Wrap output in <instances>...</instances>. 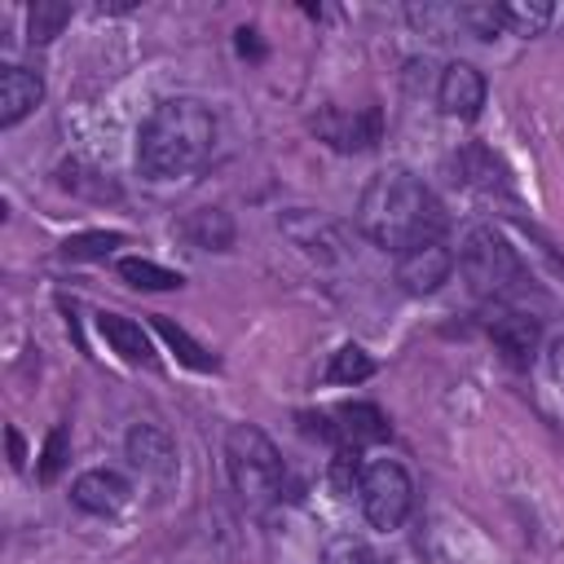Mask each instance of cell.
I'll use <instances>...</instances> for the list:
<instances>
[{
	"instance_id": "277c9868",
	"label": "cell",
	"mask_w": 564,
	"mask_h": 564,
	"mask_svg": "<svg viewBox=\"0 0 564 564\" xmlns=\"http://www.w3.org/2000/svg\"><path fill=\"white\" fill-rule=\"evenodd\" d=\"M458 269L480 300H502L520 282V260L494 225H476L458 247Z\"/></svg>"
},
{
	"instance_id": "5bb4252c",
	"label": "cell",
	"mask_w": 564,
	"mask_h": 564,
	"mask_svg": "<svg viewBox=\"0 0 564 564\" xmlns=\"http://www.w3.org/2000/svg\"><path fill=\"white\" fill-rule=\"evenodd\" d=\"M489 335H494V344L516 361V366H529V357H533V348H538V322L533 317H524V313H498L494 322H489Z\"/></svg>"
},
{
	"instance_id": "e0dca14e",
	"label": "cell",
	"mask_w": 564,
	"mask_h": 564,
	"mask_svg": "<svg viewBox=\"0 0 564 564\" xmlns=\"http://www.w3.org/2000/svg\"><path fill=\"white\" fill-rule=\"evenodd\" d=\"M370 375H375V361H370V352L357 348V344H344V348L330 357V366H326V379H330V383H361V379H370Z\"/></svg>"
},
{
	"instance_id": "7a4b0ae2",
	"label": "cell",
	"mask_w": 564,
	"mask_h": 564,
	"mask_svg": "<svg viewBox=\"0 0 564 564\" xmlns=\"http://www.w3.org/2000/svg\"><path fill=\"white\" fill-rule=\"evenodd\" d=\"M216 145V115L198 97L159 101L137 132V167L145 181H176L198 172Z\"/></svg>"
},
{
	"instance_id": "ffe728a7",
	"label": "cell",
	"mask_w": 564,
	"mask_h": 564,
	"mask_svg": "<svg viewBox=\"0 0 564 564\" xmlns=\"http://www.w3.org/2000/svg\"><path fill=\"white\" fill-rule=\"evenodd\" d=\"M185 234L189 238H198L203 247H229V238H234V229H229V220H225V212H198V216H189L185 220Z\"/></svg>"
},
{
	"instance_id": "6da1fadb",
	"label": "cell",
	"mask_w": 564,
	"mask_h": 564,
	"mask_svg": "<svg viewBox=\"0 0 564 564\" xmlns=\"http://www.w3.org/2000/svg\"><path fill=\"white\" fill-rule=\"evenodd\" d=\"M357 229L383 251H410L445 234V207L410 167H383L370 176L357 203Z\"/></svg>"
},
{
	"instance_id": "44dd1931",
	"label": "cell",
	"mask_w": 564,
	"mask_h": 564,
	"mask_svg": "<svg viewBox=\"0 0 564 564\" xmlns=\"http://www.w3.org/2000/svg\"><path fill=\"white\" fill-rule=\"evenodd\" d=\"M128 238L123 234H75V238H66L62 242V251L70 256V260H106L115 247H123Z\"/></svg>"
},
{
	"instance_id": "d6986e66",
	"label": "cell",
	"mask_w": 564,
	"mask_h": 564,
	"mask_svg": "<svg viewBox=\"0 0 564 564\" xmlns=\"http://www.w3.org/2000/svg\"><path fill=\"white\" fill-rule=\"evenodd\" d=\"M410 22L423 35L445 40L449 31H458V4H410Z\"/></svg>"
},
{
	"instance_id": "7402d4cb",
	"label": "cell",
	"mask_w": 564,
	"mask_h": 564,
	"mask_svg": "<svg viewBox=\"0 0 564 564\" xmlns=\"http://www.w3.org/2000/svg\"><path fill=\"white\" fill-rule=\"evenodd\" d=\"M551 4H502V22L516 31V35H542L546 22H551Z\"/></svg>"
},
{
	"instance_id": "5b68a950",
	"label": "cell",
	"mask_w": 564,
	"mask_h": 564,
	"mask_svg": "<svg viewBox=\"0 0 564 564\" xmlns=\"http://www.w3.org/2000/svg\"><path fill=\"white\" fill-rule=\"evenodd\" d=\"M300 423H304V432H317L335 449H352V454L388 441V419L370 401H348V405H335L326 414H300Z\"/></svg>"
},
{
	"instance_id": "9c48e42d",
	"label": "cell",
	"mask_w": 564,
	"mask_h": 564,
	"mask_svg": "<svg viewBox=\"0 0 564 564\" xmlns=\"http://www.w3.org/2000/svg\"><path fill=\"white\" fill-rule=\"evenodd\" d=\"M436 101L449 119H476L485 106V75L471 62H449L436 84Z\"/></svg>"
},
{
	"instance_id": "30bf717a",
	"label": "cell",
	"mask_w": 564,
	"mask_h": 564,
	"mask_svg": "<svg viewBox=\"0 0 564 564\" xmlns=\"http://www.w3.org/2000/svg\"><path fill=\"white\" fill-rule=\"evenodd\" d=\"M70 502H75L79 511H93V516H119V511L132 502V485H128L119 471L93 467V471L75 476V485H70Z\"/></svg>"
},
{
	"instance_id": "3957f363",
	"label": "cell",
	"mask_w": 564,
	"mask_h": 564,
	"mask_svg": "<svg viewBox=\"0 0 564 564\" xmlns=\"http://www.w3.org/2000/svg\"><path fill=\"white\" fill-rule=\"evenodd\" d=\"M225 467H229V485L242 498V507L260 511L282 494V458L273 441L251 423H234L225 432Z\"/></svg>"
},
{
	"instance_id": "8fae6325",
	"label": "cell",
	"mask_w": 564,
	"mask_h": 564,
	"mask_svg": "<svg viewBox=\"0 0 564 564\" xmlns=\"http://www.w3.org/2000/svg\"><path fill=\"white\" fill-rule=\"evenodd\" d=\"M128 458L141 476H154V480H172L176 476V449H172V436L154 423H137L128 432Z\"/></svg>"
},
{
	"instance_id": "8992f818",
	"label": "cell",
	"mask_w": 564,
	"mask_h": 564,
	"mask_svg": "<svg viewBox=\"0 0 564 564\" xmlns=\"http://www.w3.org/2000/svg\"><path fill=\"white\" fill-rule=\"evenodd\" d=\"M357 494H361V511L375 529H401V520L410 516V502H414V485H410L405 467L392 458L366 463Z\"/></svg>"
},
{
	"instance_id": "9a60e30c",
	"label": "cell",
	"mask_w": 564,
	"mask_h": 564,
	"mask_svg": "<svg viewBox=\"0 0 564 564\" xmlns=\"http://www.w3.org/2000/svg\"><path fill=\"white\" fill-rule=\"evenodd\" d=\"M119 278H123L128 286H137V291H176V286H181V273H172V269H163V264H154V260H145V256L119 260Z\"/></svg>"
},
{
	"instance_id": "603a6c76",
	"label": "cell",
	"mask_w": 564,
	"mask_h": 564,
	"mask_svg": "<svg viewBox=\"0 0 564 564\" xmlns=\"http://www.w3.org/2000/svg\"><path fill=\"white\" fill-rule=\"evenodd\" d=\"M326 564H388V560L361 538H335L326 546Z\"/></svg>"
},
{
	"instance_id": "52a82bcc",
	"label": "cell",
	"mask_w": 564,
	"mask_h": 564,
	"mask_svg": "<svg viewBox=\"0 0 564 564\" xmlns=\"http://www.w3.org/2000/svg\"><path fill=\"white\" fill-rule=\"evenodd\" d=\"M449 273H454V251L441 238L436 242H419V247L397 256V282L410 295H432Z\"/></svg>"
},
{
	"instance_id": "2e32d148",
	"label": "cell",
	"mask_w": 564,
	"mask_h": 564,
	"mask_svg": "<svg viewBox=\"0 0 564 564\" xmlns=\"http://www.w3.org/2000/svg\"><path fill=\"white\" fill-rule=\"evenodd\" d=\"M66 22H70V4H62V0H35L31 13H26L31 44H48Z\"/></svg>"
},
{
	"instance_id": "ba28073f",
	"label": "cell",
	"mask_w": 564,
	"mask_h": 564,
	"mask_svg": "<svg viewBox=\"0 0 564 564\" xmlns=\"http://www.w3.org/2000/svg\"><path fill=\"white\" fill-rule=\"evenodd\" d=\"M313 132L322 141H330L335 150H366L379 141V110H339V106H322L313 119Z\"/></svg>"
},
{
	"instance_id": "4fadbf2b",
	"label": "cell",
	"mask_w": 564,
	"mask_h": 564,
	"mask_svg": "<svg viewBox=\"0 0 564 564\" xmlns=\"http://www.w3.org/2000/svg\"><path fill=\"white\" fill-rule=\"evenodd\" d=\"M97 330L106 335V344H110L123 361H132V366H154V348H150V335L141 330V322H128V317H119V313H101V317H97Z\"/></svg>"
},
{
	"instance_id": "7c38bea8",
	"label": "cell",
	"mask_w": 564,
	"mask_h": 564,
	"mask_svg": "<svg viewBox=\"0 0 564 564\" xmlns=\"http://www.w3.org/2000/svg\"><path fill=\"white\" fill-rule=\"evenodd\" d=\"M44 97V79L26 66H4L0 70V128L22 123Z\"/></svg>"
},
{
	"instance_id": "ac0fdd59",
	"label": "cell",
	"mask_w": 564,
	"mask_h": 564,
	"mask_svg": "<svg viewBox=\"0 0 564 564\" xmlns=\"http://www.w3.org/2000/svg\"><path fill=\"white\" fill-rule=\"evenodd\" d=\"M154 330H159V335H163V339L176 348V357H181L185 366H194V370H216V357H212L203 344H194V339H189L181 326H172L167 317H154Z\"/></svg>"
},
{
	"instance_id": "cb8c5ba5",
	"label": "cell",
	"mask_w": 564,
	"mask_h": 564,
	"mask_svg": "<svg viewBox=\"0 0 564 564\" xmlns=\"http://www.w3.org/2000/svg\"><path fill=\"white\" fill-rule=\"evenodd\" d=\"M66 441H70V432H66V423H57V427H53V436H48V445H44L40 480H53V476L62 471V463H66Z\"/></svg>"
},
{
	"instance_id": "d4e9b609",
	"label": "cell",
	"mask_w": 564,
	"mask_h": 564,
	"mask_svg": "<svg viewBox=\"0 0 564 564\" xmlns=\"http://www.w3.org/2000/svg\"><path fill=\"white\" fill-rule=\"evenodd\" d=\"M9 449H13V467H22V436L9 432Z\"/></svg>"
}]
</instances>
